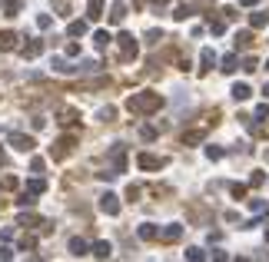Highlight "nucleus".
Listing matches in <instances>:
<instances>
[{
  "instance_id": "f257e3e1",
  "label": "nucleus",
  "mask_w": 269,
  "mask_h": 262,
  "mask_svg": "<svg viewBox=\"0 0 269 262\" xmlns=\"http://www.w3.org/2000/svg\"><path fill=\"white\" fill-rule=\"evenodd\" d=\"M160 106H163V96L150 93V90H146V93H133L126 100V110L130 113H156Z\"/></svg>"
},
{
  "instance_id": "f03ea898",
  "label": "nucleus",
  "mask_w": 269,
  "mask_h": 262,
  "mask_svg": "<svg viewBox=\"0 0 269 262\" xmlns=\"http://www.w3.org/2000/svg\"><path fill=\"white\" fill-rule=\"evenodd\" d=\"M136 166L140 169H163L166 159H163V156H153V153H140V156H136Z\"/></svg>"
},
{
  "instance_id": "7ed1b4c3",
  "label": "nucleus",
  "mask_w": 269,
  "mask_h": 262,
  "mask_svg": "<svg viewBox=\"0 0 269 262\" xmlns=\"http://www.w3.org/2000/svg\"><path fill=\"white\" fill-rule=\"evenodd\" d=\"M10 146L20 153H30L37 143H34V136H27V133H10Z\"/></svg>"
},
{
  "instance_id": "20e7f679",
  "label": "nucleus",
  "mask_w": 269,
  "mask_h": 262,
  "mask_svg": "<svg viewBox=\"0 0 269 262\" xmlns=\"http://www.w3.org/2000/svg\"><path fill=\"white\" fill-rule=\"evenodd\" d=\"M120 56H123V60H133V56H136L133 34H120Z\"/></svg>"
},
{
  "instance_id": "39448f33",
  "label": "nucleus",
  "mask_w": 269,
  "mask_h": 262,
  "mask_svg": "<svg viewBox=\"0 0 269 262\" xmlns=\"http://www.w3.org/2000/svg\"><path fill=\"white\" fill-rule=\"evenodd\" d=\"M100 209H103L107 216H116V212H120V199H116L113 192H107V196H100Z\"/></svg>"
},
{
  "instance_id": "423d86ee",
  "label": "nucleus",
  "mask_w": 269,
  "mask_h": 262,
  "mask_svg": "<svg viewBox=\"0 0 269 262\" xmlns=\"http://www.w3.org/2000/svg\"><path fill=\"white\" fill-rule=\"evenodd\" d=\"M70 150H73V136H63V140L57 143V150H50V156H54V159H63Z\"/></svg>"
},
{
  "instance_id": "0eeeda50",
  "label": "nucleus",
  "mask_w": 269,
  "mask_h": 262,
  "mask_svg": "<svg viewBox=\"0 0 269 262\" xmlns=\"http://www.w3.org/2000/svg\"><path fill=\"white\" fill-rule=\"evenodd\" d=\"M20 53L27 56V60H34V56L43 53V43H40V40H30V43H23V47H20Z\"/></svg>"
},
{
  "instance_id": "6e6552de",
  "label": "nucleus",
  "mask_w": 269,
  "mask_h": 262,
  "mask_svg": "<svg viewBox=\"0 0 269 262\" xmlns=\"http://www.w3.org/2000/svg\"><path fill=\"white\" fill-rule=\"evenodd\" d=\"M0 50H3V53H10V50H17V34H10V30H3V34H0Z\"/></svg>"
},
{
  "instance_id": "1a4fd4ad",
  "label": "nucleus",
  "mask_w": 269,
  "mask_h": 262,
  "mask_svg": "<svg viewBox=\"0 0 269 262\" xmlns=\"http://www.w3.org/2000/svg\"><path fill=\"white\" fill-rule=\"evenodd\" d=\"M87 17H90V20L103 17V0H90V3H87Z\"/></svg>"
},
{
  "instance_id": "9d476101",
  "label": "nucleus",
  "mask_w": 269,
  "mask_h": 262,
  "mask_svg": "<svg viewBox=\"0 0 269 262\" xmlns=\"http://www.w3.org/2000/svg\"><path fill=\"white\" fill-rule=\"evenodd\" d=\"M179 236H183V226H166V229H163V239H166V243H176V239H179Z\"/></svg>"
},
{
  "instance_id": "9b49d317",
  "label": "nucleus",
  "mask_w": 269,
  "mask_h": 262,
  "mask_svg": "<svg viewBox=\"0 0 269 262\" xmlns=\"http://www.w3.org/2000/svg\"><path fill=\"white\" fill-rule=\"evenodd\" d=\"M136 232H140V239H156V236H160V229H156L153 223H143Z\"/></svg>"
},
{
  "instance_id": "f8f14e48",
  "label": "nucleus",
  "mask_w": 269,
  "mask_h": 262,
  "mask_svg": "<svg viewBox=\"0 0 269 262\" xmlns=\"http://www.w3.org/2000/svg\"><path fill=\"white\" fill-rule=\"evenodd\" d=\"M90 252H93L96 259H110V252H113V249H110V243H96Z\"/></svg>"
},
{
  "instance_id": "ddd939ff",
  "label": "nucleus",
  "mask_w": 269,
  "mask_h": 262,
  "mask_svg": "<svg viewBox=\"0 0 269 262\" xmlns=\"http://www.w3.org/2000/svg\"><path fill=\"white\" fill-rule=\"evenodd\" d=\"M213 60H216V53H213L210 47H206V50H203V53H199V63H203V67H199V70H203V73H206V70H210V67H213Z\"/></svg>"
},
{
  "instance_id": "4468645a",
  "label": "nucleus",
  "mask_w": 269,
  "mask_h": 262,
  "mask_svg": "<svg viewBox=\"0 0 269 262\" xmlns=\"http://www.w3.org/2000/svg\"><path fill=\"white\" fill-rule=\"evenodd\" d=\"M70 252H73V256H87V252H90V245L83 243V239H70Z\"/></svg>"
},
{
  "instance_id": "2eb2a0df",
  "label": "nucleus",
  "mask_w": 269,
  "mask_h": 262,
  "mask_svg": "<svg viewBox=\"0 0 269 262\" xmlns=\"http://www.w3.org/2000/svg\"><path fill=\"white\" fill-rule=\"evenodd\" d=\"M67 34H70V37H83V34H87V23H83V20H73V23L67 27Z\"/></svg>"
},
{
  "instance_id": "dca6fc26",
  "label": "nucleus",
  "mask_w": 269,
  "mask_h": 262,
  "mask_svg": "<svg viewBox=\"0 0 269 262\" xmlns=\"http://www.w3.org/2000/svg\"><path fill=\"white\" fill-rule=\"evenodd\" d=\"M233 100H239V103L250 100V87H246V83H236V87H233Z\"/></svg>"
},
{
  "instance_id": "f3484780",
  "label": "nucleus",
  "mask_w": 269,
  "mask_h": 262,
  "mask_svg": "<svg viewBox=\"0 0 269 262\" xmlns=\"http://www.w3.org/2000/svg\"><path fill=\"white\" fill-rule=\"evenodd\" d=\"M93 43H96V50H103V47L110 43V34H107V30H96V34H93Z\"/></svg>"
},
{
  "instance_id": "a211bd4d",
  "label": "nucleus",
  "mask_w": 269,
  "mask_h": 262,
  "mask_svg": "<svg viewBox=\"0 0 269 262\" xmlns=\"http://www.w3.org/2000/svg\"><path fill=\"white\" fill-rule=\"evenodd\" d=\"M43 189H47V183H43V179H30V183H27V192H34V196H40Z\"/></svg>"
},
{
  "instance_id": "6ab92c4d",
  "label": "nucleus",
  "mask_w": 269,
  "mask_h": 262,
  "mask_svg": "<svg viewBox=\"0 0 269 262\" xmlns=\"http://www.w3.org/2000/svg\"><path fill=\"white\" fill-rule=\"evenodd\" d=\"M60 123H63V126L77 123V110H60Z\"/></svg>"
},
{
  "instance_id": "aec40b11",
  "label": "nucleus",
  "mask_w": 269,
  "mask_h": 262,
  "mask_svg": "<svg viewBox=\"0 0 269 262\" xmlns=\"http://www.w3.org/2000/svg\"><path fill=\"white\" fill-rule=\"evenodd\" d=\"M250 43H252V34H250V30L236 34V47H250Z\"/></svg>"
},
{
  "instance_id": "412c9836",
  "label": "nucleus",
  "mask_w": 269,
  "mask_h": 262,
  "mask_svg": "<svg viewBox=\"0 0 269 262\" xmlns=\"http://www.w3.org/2000/svg\"><path fill=\"white\" fill-rule=\"evenodd\" d=\"M250 23H252V27H266V23H269V14H252Z\"/></svg>"
},
{
  "instance_id": "4be33fe9",
  "label": "nucleus",
  "mask_w": 269,
  "mask_h": 262,
  "mask_svg": "<svg viewBox=\"0 0 269 262\" xmlns=\"http://www.w3.org/2000/svg\"><path fill=\"white\" fill-rule=\"evenodd\" d=\"M20 7H23V0H10V3H7V17H17Z\"/></svg>"
},
{
  "instance_id": "5701e85b",
  "label": "nucleus",
  "mask_w": 269,
  "mask_h": 262,
  "mask_svg": "<svg viewBox=\"0 0 269 262\" xmlns=\"http://www.w3.org/2000/svg\"><path fill=\"white\" fill-rule=\"evenodd\" d=\"M20 249H23V252L37 249V239H34V236H23V239H20Z\"/></svg>"
},
{
  "instance_id": "b1692460",
  "label": "nucleus",
  "mask_w": 269,
  "mask_h": 262,
  "mask_svg": "<svg viewBox=\"0 0 269 262\" xmlns=\"http://www.w3.org/2000/svg\"><path fill=\"white\" fill-rule=\"evenodd\" d=\"M20 183H17V176H3V179H0V189H17Z\"/></svg>"
},
{
  "instance_id": "393cba45",
  "label": "nucleus",
  "mask_w": 269,
  "mask_h": 262,
  "mask_svg": "<svg viewBox=\"0 0 269 262\" xmlns=\"http://www.w3.org/2000/svg\"><path fill=\"white\" fill-rule=\"evenodd\" d=\"M40 219L37 216H34V212H23V216H20V226H37Z\"/></svg>"
},
{
  "instance_id": "a878e982",
  "label": "nucleus",
  "mask_w": 269,
  "mask_h": 262,
  "mask_svg": "<svg viewBox=\"0 0 269 262\" xmlns=\"http://www.w3.org/2000/svg\"><path fill=\"white\" fill-rule=\"evenodd\" d=\"M223 70H226V73H233V70H236V56H223Z\"/></svg>"
},
{
  "instance_id": "bb28decb",
  "label": "nucleus",
  "mask_w": 269,
  "mask_h": 262,
  "mask_svg": "<svg viewBox=\"0 0 269 262\" xmlns=\"http://www.w3.org/2000/svg\"><path fill=\"white\" fill-rule=\"evenodd\" d=\"M199 140H203V133H199V130H193V133L183 136V143H199Z\"/></svg>"
},
{
  "instance_id": "cd10ccee",
  "label": "nucleus",
  "mask_w": 269,
  "mask_h": 262,
  "mask_svg": "<svg viewBox=\"0 0 269 262\" xmlns=\"http://www.w3.org/2000/svg\"><path fill=\"white\" fill-rule=\"evenodd\" d=\"M206 156H210V159H223V150H219V146H206Z\"/></svg>"
},
{
  "instance_id": "c85d7f7f",
  "label": "nucleus",
  "mask_w": 269,
  "mask_h": 262,
  "mask_svg": "<svg viewBox=\"0 0 269 262\" xmlns=\"http://www.w3.org/2000/svg\"><path fill=\"white\" fill-rule=\"evenodd\" d=\"M203 256H206V252H203V249H196V245L186 249V259H203Z\"/></svg>"
},
{
  "instance_id": "c756f323",
  "label": "nucleus",
  "mask_w": 269,
  "mask_h": 262,
  "mask_svg": "<svg viewBox=\"0 0 269 262\" xmlns=\"http://www.w3.org/2000/svg\"><path fill=\"white\" fill-rule=\"evenodd\" d=\"M57 3V10H60V17H67V10H70V0H54Z\"/></svg>"
},
{
  "instance_id": "7c9ffc66",
  "label": "nucleus",
  "mask_w": 269,
  "mask_h": 262,
  "mask_svg": "<svg viewBox=\"0 0 269 262\" xmlns=\"http://www.w3.org/2000/svg\"><path fill=\"white\" fill-rule=\"evenodd\" d=\"M243 70H246V73L256 70V56H246V60H243Z\"/></svg>"
},
{
  "instance_id": "2f4dec72",
  "label": "nucleus",
  "mask_w": 269,
  "mask_h": 262,
  "mask_svg": "<svg viewBox=\"0 0 269 262\" xmlns=\"http://www.w3.org/2000/svg\"><path fill=\"white\" fill-rule=\"evenodd\" d=\"M50 23H54V20L47 17V14H40V17H37V27H40V30H47V27H50Z\"/></svg>"
},
{
  "instance_id": "473e14b6",
  "label": "nucleus",
  "mask_w": 269,
  "mask_h": 262,
  "mask_svg": "<svg viewBox=\"0 0 269 262\" xmlns=\"http://www.w3.org/2000/svg\"><path fill=\"white\" fill-rule=\"evenodd\" d=\"M250 209L256 212V216H263V212H266V203H259V199H256V203H250Z\"/></svg>"
},
{
  "instance_id": "72a5a7b5",
  "label": "nucleus",
  "mask_w": 269,
  "mask_h": 262,
  "mask_svg": "<svg viewBox=\"0 0 269 262\" xmlns=\"http://www.w3.org/2000/svg\"><path fill=\"white\" fill-rule=\"evenodd\" d=\"M173 17H176V20H186V17H190V7H176Z\"/></svg>"
},
{
  "instance_id": "f704fd0d",
  "label": "nucleus",
  "mask_w": 269,
  "mask_h": 262,
  "mask_svg": "<svg viewBox=\"0 0 269 262\" xmlns=\"http://www.w3.org/2000/svg\"><path fill=\"white\" fill-rule=\"evenodd\" d=\"M230 192H233V196H236V199H243V196H246V186H239V183H236V186H233Z\"/></svg>"
},
{
  "instance_id": "c9c22d12",
  "label": "nucleus",
  "mask_w": 269,
  "mask_h": 262,
  "mask_svg": "<svg viewBox=\"0 0 269 262\" xmlns=\"http://www.w3.org/2000/svg\"><path fill=\"white\" fill-rule=\"evenodd\" d=\"M123 14H126V10H123V7H116L113 14H110V20H113V23H120V20H123Z\"/></svg>"
},
{
  "instance_id": "e433bc0d",
  "label": "nucleus",
  "mask_w": 269,
  "mask_h": 262,
  "mask_svg": "<svg viewBox=\"0 0 269 262\" xmlns=\"http://www.w3.org/2000/svg\"><path fill=\"white\" fill-rule=\"evenodd\" d=\"M30 169H34V173H43V159H40V156H34V163H30Z\"/></svg>"
},
{
  "instance_id": "4c0bfd02",
  "label": "nucleus",
  "mask_w": 269,
  "mask_h": 262,
  "mask_svg": "<svg viewBox=\"0 0 269 262\" xmlns=\"http://www.w3.org/2000/svg\"><path fill=\"white\" fill-rule=\"evenodd\" d=\"M80 53V43H67V56H77Z\"/></svg>"
},
{
  "instance_id": "58836bf2",
  "label": "nucleus",
  "mask_w": 269,
  "mask_h": 262,
  "mask_svg": "<svg viewBox=\"0 0 269 262\" xmlns=\"http://www.w3.org/2000/svg\"><path fill=\"white\" fill-rule=\"evenodd\" d=\"M256 116H259V120H266V116H269V106H266V103H263V106H256Z\"/></svg>"
},
{
  "instance_id": "ea45409f",
  "label": "nucleus",
  "mask_w": 269,
  "mask_h": 262,
  "mask_svg": "<svg viewBox=\"0 0 269 262\" xmlns=\"http://www.w3.org/2000/svg\"><path fill=\"white\" fill-rule=\"evenodd\" d=\"M140 133H143V140H153V136H156V130H153V126H143Z\"/></svg>"
},
{
  "instance_id": "a19ab883",
  "label": "nucleus",
  "mask_w": 269,
  "mask_h": 262,
  "mask_svg": "<svg viewBox=\"0 0 269 262\" xmlns=\"http://www.w3.org/2000/svg\"><path fill=\"white\" fill-rule=\"evenodd\" d=\"M239 3H243V7H256L259 0H239Z\"/></svg>"
},
{
  "instance_id": "79ce46f5",
  "label": "nucleus",
  "mask_w": 269,
  "mask_h": 262,
  "mask_svg": "<svg viewBox=\"0 0 269 262\" xmlns=\"http://www.w3.org/2000/svg\"><path fill=\"white\" fill-rule=\"evenodd\" d=\"M263 93H266V96H269V83H266V90H263Z\"/></svg>"
}]
</instances>
